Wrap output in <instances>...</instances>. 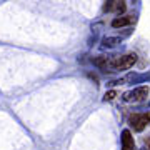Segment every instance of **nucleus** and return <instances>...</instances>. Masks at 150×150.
I'll return each mask as SVG.
<instances>
[{"label":"nucleus","instance_id":"nucleus-1","mask_svg":"<svg viewBox=\"0 0 150 150\" xmlns=\"http://www.w3.org/2000/svg\"><path fill=\"white\" fill-rule=\"evenodd\" d=\"M137 64V55L135 54H125V55H112L107 59V64L103 67V70H129Z\"/></svg>","mask_w":150,"mask_h":150},{"label":"nucleus","instance_id":"nucleus-2","mask_svg":"<svg viewBox=\"0 0 150 150\" xmlns=\"http://www.w3.org/2000/svg\"><path fill=\"white\" fill-rule=\"evenodd\" d=\"M129 123L135 132H142V130L150 125V112L144 113H130L129 115Z\"/></svg>","mask_w":150,"mask_h":150},{"label":"nucleus","instance_id":"nucleus-3","mask_svg":"<svg viewBox=\"0 0 150 150\" xmlns=\"http://www.w3.org/2000/svg\"><path fill=\"white\" fill-rule=\"evenodd\" d=\"M147 97H149V87H137L134 90L127 92V93H123V100L125 102H144L147 100Z\"/></svg>","mask_w":150,"mask_h":150},{"label":"nucleus","instance_id":"nucleus-4","mask_svg":"<svg viewBox=\"0 0 150 150\" xmlns=\"http://www.w3.org/2000/svg\"><path fill=\"white\" fill-rule=\"evenodd\" d=\"M137 22L135 15H125V17H117L112 20V27L113 28H120V27H127V25H134Z\"/></svg>","mask_w":150,"mask_h":150},{"label":"nucleus","instance_id":"nucleus-5","mask_svg":"<svg viewBox=\"0 0 150 150\" xmlns=\"http://www.w3.org/2000/svg\"><path fill=\"white\" fill-rule=\"evenodd\" d=\"M122 150H137L135 140L132 137V132L130 130H123L122 132Z\"/></svg>","mask_w":150,"mask_h":150},{"label":"nucleus","instance_id":"nucleus-6","mask_svg":"<svg viewBox=\"0 0 150 150\" xmlns=\"http://www.w3.org/2000/svg\"><path fill=\"white\" fill-rule=\"evenodd\" d=\"M120 42V38H112V37H108L103 40V47H115L117 43Z\"/></svg>","mask_w":150,"mask_h":150},{"label":"nucleus","instance_id":"nucleus-7","mask_svg":"<svg viewBox=\"0 0 150 150\" xmlns=\"http://www.w3.org/2000/svg\"><path fill=\"white\" fill-rule=\"evenodd\" d=\"M115 97H117V92H115V90H110V92H107V93H105L103 100H105V102H110V100H113Z\"/></svg>","mask_w":150,"mask_h":150},{"label":"nucleus","instance_id":"nucleus-8","mask_svg":"<svg viewBox=\"0 0 150 150\" xmlns=\"http://www.w3.org/2000/svg\"><path fill=\"white\" fill-rule=\"evenodd\" d=\"M113 8V0H105V5H103V12H110Z\"/></svg>","mask_w":150,"mask_h":150},{"label":"nucleus","instance_id":"nucleus-9","mask_svg":"<svg viewBox=\"0 0 150 150\" xmlns=\"http://www.w3.org/2000/svg\"><path fill=\"white\" fill-rule=\"evenodd\" d=\"M117 12H118V13H122V12H125V2H123V0L117 2Z\"/></svg>","mask_w":150,"mask_h":150},{"label":"nucleus","instance_id":"nucleus-10","mask_svg":"<svg viewBox=\"0 0 150 150\" xmlns=\"http://www.w3.org/2000/svg\"><path fill=\"white\" fill-rule=\"evenodd\" d=\"M145 145H147V149L150 150V135L147 137V139H145Z\"/></svg>","mask_w":150,"mask_h":150}]
</instances>
